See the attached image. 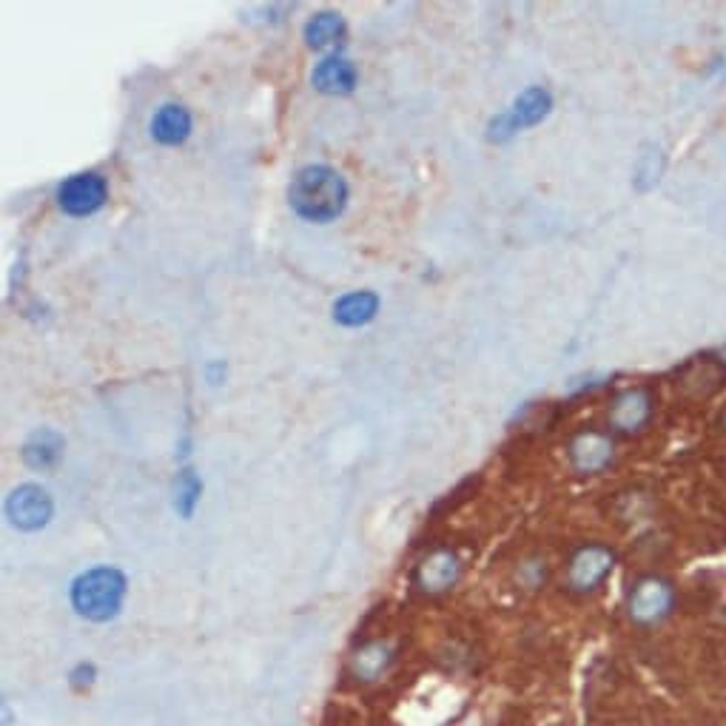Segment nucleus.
Listing matches in <instances>:
<instances>
[{"label": "nucleus", "mask_w": 726, "mask_h": 726, "mask_svg": "<svg viewBox=\"0 0 726 726\" xmlns=\"http://www.w3.org/2000/svg\"><path fill=\"white\" fill-rule=\"evenodd\" d=\"M553 112V94L544 89V85H531V89H524L507 112L496 114L487 125V138L493 143H504V140H511L516 131L533 129V125L542 123L547 114Z\"/></svg>", "instance_id": "nucleus-4"}, {"label": "nucleus", "mask_w": 726, "mask_h": 726, "mask_svg": "<svg viewBox=\"0 0 726 726\" xmlns=\"http://www.w3.org/2000/svg\"><path fill=\"white\" fill-rule=\"evenodd\" d=\"M200 498H203V478H200V473L194 467H183L174 476V482H171V504H174V511L183 518H191Z\"/></svg>", "instance_id": "nucleus-17"}, {"label": "nucleus", "mask_w": 726, "mask_h": 726, "mask_svg": "<svg viewBox=\"0 0 726 726\" xmlns=\"http://www.w3.org/2000/svg\"><path fill=\"white\" fill-rule=\"evenodd\" d=\"M351 200V185L334 165L311 163L294 171L289 183V205L302 223L327 225L340 220Z\"/></svg>", "instance_id": "nucleus-1"}, {"label": "nucleus", "mask_w": 726, "mask_h": 726, "mask_svg": "<svg viewBox=\"0 0 726 726\" xmlns=\"http://www.w3.org/2000/svg\"><path fill=\"white\" fill-rule=\"evenodd\" d=\"M54 203L65 216L83 220V216H94L103 211L109 203V178L100 171H78L60 180L54 189Z\"/></svg>", "instance_id": "nucleus-3"}, {"label": "nucleus", "mask_w": 726, "mask_h": 726, "mask_svg": "<svg viewBox=\"0 0 726 726\" xmlns=\"http://www.w3.org/2000/svg\"><path fill=\"white\" fill-rule=\"evenodd\" d=\"M125 596H129V578L120 567L98 564L74 576L69 587V604L83 622L105 624L114 622L123 613Z\"/></svg>", "instance_id": "nucleus-2"}, {"label": "nucleus", "mask_w": 726, "mask_h": 726, "mask_svg": "<svg viewBox=\"0 0 726 726\" xmlns=\"http://www.w3.org/2000/svg\"><path fill=\"white\" fill-rule=\"evenodd\" d=\"M462 578V558L451 547H433L413 569V587L422 596H445Z\"/></svg>", "instance_id": "nucleus-7"}, {"label": "nucleus", "mask_w": 726, "mask_h": 726, "mask_svg": "<svg viewBox=\"0 0 726 726\" xmlns=\"http://www.w3.org/2000/svg\"><path fill=\"white\" fill-rule=\"evenodd\" d=\"M396 662V649L391 647L382 638H371V642H362L360 647L351 653L347 658V675L356 680V684H376L387 675V669Z\"/></svg>", "instance_id": "nucleus-10"}, {"label": "nucleus", "mask_w": 726, "mask_h": 726, "mask_svg": "<svg viewBox=\"0 0 726 726\" xmlns=\"http://www.w3.org/2000/svg\"><path fill=\"white\" fill-rule=\"evenodd\" d=\"M569 462L578 473H598L613 462V438L602 431H582L569 442Z\"/></svg>", "instance_id": "nucleus-13"}, {"label": "nucleus", "mask_w": 726, "mask_h": 726, "mask_svg": "<svg viewBox=\"0 0 726 726\" xmlns=\"http://www.w3.org/2000/svg\"><path fill=\"white\" fill-rule=\"evenodd\" d=\"M311 85L327 98H345L360 85V69L351 58L342 52H327L325 58L316 60L311 69Z\"/></svg>", "instance_id": "nucleus-9"}, {"label": "nucleus", "mask_w": 726, "mask_h": 726, "mask_svg": "<svg viewBox=\"0 0 726 726\" xmlns=\"http://www.w3.org/2000/svg\"><path fill=\"white\" fill-rule=\"evenodd\" d=\"M65 453V438L63 433L54 431V427L43 425L34 427L27 438H23V445H20V458H23V465L29 471H54V467L63 462Z\"/></svg>", "instance_id": "nucleus-12"}, {"label": "nucleus", "mask_w": 726, "mask_h": 726, "mask_svg": "<svg viewBox=\"0 0 726 726\" xmlns=\"http://www.w3.org/2000/svg\"><path fill=\"white\" fill-rule=\"evenodd\" d=\"M724 365H726V351H724Z\"/></svg>", "instance_id": "nucleus-22"}, {"label": "nucleus", "mask_w": 726, "mask_h": 726, "mask_svg": "<svg viewBox=\"0 0 726 726\" xmlns=\"http://www.w3.org/2000/svg\"><path fill=\"white\" fill-rule=\"evenodd\" d=\"M664 171V151L658 145H644L638 160H635V171H633V183L638 191H649L658 185Z\"/></svg>", "instance_id": "nucleus-18"}, {"label": "nucleus", "mask_w": 726, "mask_h": 726, "mask_svg": "<svg viewBox=\"0 0 726 726\" xmlns=\"http://www.w3.org/2000/svg\"><path fill=\"white\" fill-rule=\"evenodd\" d=\"M205 380H209V385H223L225 380V362L223 360H214L205 365Z\"/></svg>", "instance_id": "nucleus-20"}, {"label": "nucleus", "mask_w": 726, "mask_h": 726, "mask_svg": "<svg viewBox=\"0 0 726 726\" xmlns=\"http://www.w3.org/2000/svg\"><path fill=\"white\" fill-rule=\"evenodd\" d=\"M724 427H726V413H724Z\"/></svg>", "instance_id": "nucleus-21"}, {"label": "nucleus", "mask_w": 726, "mask_h": 726, "mask_svg": "<svg viewBox=\"0 0 726 726\" xmlns=\"http://www.w3.org/2000/svg\"><path fill=\"white\" fill-rule=\"evenodd\" d=\"M347 34V23L340 12L334 9H322V12L311 14L302 27V40H305L307 49L314 52H325V49H334L342 38Z\"/></svg>", "instance_id": "nucleus-16"}, {"label": "nucleus", "mask_w": 726, "mask_h": 726, "mask_svg": "<svg viewBox=\"0 0 726 726\" xmlns=\"http://www.w3.org/2000/svg\"><path fill=\"white\" fill-rule=\"evenodd\" d=\"M3 513L14 531L38 533L49 527V522L54 518V498L43 484L23 482L9 491Z\"/></svg>", "instance_id": "nucleus-5"}, {"label": "nucleus", "mask_w": 726, "mask_h": 726, "mask_svg": "<svg viewBox=\"0 0 726 726\" xmlns=\"http://www.w3.org/2000/svg\"><path fill=\"white\" fill-rule=\"evenodd\" d=\"M380 307H382V300L376 291L360 289L336 296L334 307H331V316H334L336 325L342 327H365L376 320Z\"/></svg>", "instance_id": "nucleus-14"}, {"label": "nucleus", "mask_w": 726, "mask_h": 726, "mask_svg": "<svg viewBox=\"0 0 726 726\" xmlns=\"http://www.w3.org/2000/svg\"><path fill=\"white\" fill-rule=\"evenodd\" d=\"M649 413H653V396L644 387H633L624 391L609 407V425L618 433H635L647 425Z\"/></svg>", "instance_id": "nucleus-15"}, {"label": "nucleus", "mask_w": 726, "mask_h": 726, "mask_svg": "<svg viewBox=\"0 0 726 726\" xmlns=\"http://www.w3.org/2000/svg\"><path fill=\"white\" fill-rule=\"evenodd\" d=\"M675 589L667 578L647 576L642 582H635L627 596V615L629 622L638 627H653V624L664 622L673 613Z\"/></svg>", "instance_id": "nucleus-6"}, {"label": "nucleus", "mask_w": 726, "mask_h": 726, "mask_svg": "<svg viewBox=\"0 0 726 726\" xmlns=\"http://www.w3.org/2000/svg\"><path fill=\"white\" fill-rule=\"evenodd\" d=\"M615 567V553L604 544H584L567 564V587L573 593H593L607 582Z\"/></svg>", "instance_id": "nucleus-8"}, {"label": "nucleus", "mask_w": 726, "mask_h": 726, "mask_svg": "<svg viewBox=\"0 0 726 726\" xmlns=\"http://www.w3.org/2000/svg\"><path fill=\"white\" fill-rule=\"evenodd\" d=\"M191 131H194V114L183 103L158 105V112L151 114L149 120L151 140L165 145V149H178V145L189 143Z\"/></svg>", "instance_id": "nucleus-11"}, {"label": "nucleus", "mask_w": 726, "mask_h": 726, "mask_svg": "<svg viewBox=\"0 0 726 726\" xmlns=\"http://www.w3.org/2000/svg\"><path fill=\"white\" fill-rule=\"evenodd\" d=\"M94 680H98V667L92 662H80L69 669V687L74 693H89L94 687Z\"/></svg>", "instance_id": "nucleus-19"}]
</instances>
